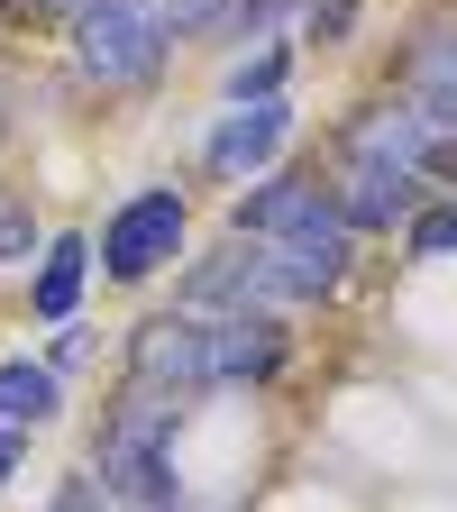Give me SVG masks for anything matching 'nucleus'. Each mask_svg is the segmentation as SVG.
I'll use <instances>...</instances> for the list:
<instances>
[{
	"instance_id": "1",
	"label": "nucleus",
	"mask_w": 457,
	"mask_h": 512,
	"mask_svg": "<svg viewBox=\"0 0 457 512\" xmlns=\"http://www.w3.org/2000/svg\"><path fill=\"white\" fill-rule=\"evenodd\" d=\"M229 238H247L266 256V275L293 302H330L348 275H357V229L330 211V183L311 165H284V174H256L238 202H229Z\"/></svg>"
},
{
	"instance_id": "2",
	"label": "nucleus",
	"mask_w": 457,
	"mask_h": 512,
	"mask_svg": "<svg viewBox=\"0 0 457 512\" xmlns=\"http://www.w3.org/2000/svg\"><path fill=\"white\" fill-rule=\"evenodd\" d=\"M174 421L183 403L174 394H147V384H119V403L101 421V458H92V485L128 512H192V485L174 476Z\"/></svg>"
},
{
	"instance_id": "3",
	"label": "nucleus",
	"mask_w": 457,
	"mask_h": 512,
	"mask_svg": "<svg viewBox=\"0 0 457 512\" xmlns=\"http://www.w3.org/2000/svg\"><path fill=\"white\" fill-rule=\"evenodd\" d=\"M64 46H74L83 83H101V92H147L165 64H174V46H183V19H174V0H74Z\"/></svg>"
},
{
	"instance_id": "4",
	"label": "nucleus",
	"mask_w": 457,
	"mask_h": 512,
	"mask_svg": "<svg viewBox=\"0 0 457 512\" xmlns=\"http://www.w3.org/2000/svg\"><path fill=\"white\" fill-rule=\"evenodd\" d=\"M448 119L457 110H430V101H403V92H375L366 110H348L339 128V156L348 165H384V174H412V183H448Z\"/></svg>"
},
{
	"instance_id": "5",
	"label": "nucleus",
	"mask_w": 457,
	"mask_h": 512,
	"mask_svg": "<svg viewBox=\"0 0 457 512\" xmlns=\"http://www.w3.org/2000/svg\"><path fill=\"white\" fill-rule=\"evenodd\" d=\"M183 247H192V202H183V183H138V192L101 220L92 266H101L110 284H156Z\"/></svg>"
},
{
	"instance_id": "6",
	"label": "nucleus",
	"mask_w": 457,
	"mask_h": 512,
	"mask_svg": "<svg viewBox=\"0 0 457 512\" xmlns=\"http://www.w3.org/2000/svg\"><path fill=\"white\" fill-rule=\"evenodd\" d=\"M128 384H147V394H211V320L202 311H156L128 330Z\"/></svg>"
},
{
	"instance_id": "7",
	"label": "nucleus",
	"mask_w": 457,
	"mask_h": 512,
	"mask_svg": "<svg viewBox=\"0 0 457 512\" xmlns=\"http://www.w3.org/2000/svg\"><path fill=\"white\" fill-rule=\"evenodd\" d=\"M284 147H293V101L266 92V101H229V110H220V128L202 138V165H211L220 183H247V174H266Z\"/></svg>"
},
{
	"instance_id": "8",
	"label": "nucleus",
	"mask_w": 457,
	"mask_h": 512,
	"mask_svg": "<svg viewBox=\"0 0 457 512\" xmlns=\"http://www.w3.org/2000/svg\"><path fill=\"white\" fill-rule=\"evenodd\" d=\"M183 311H202V320H220V311H284V293L266 275V256H256L247 238H229V247L183 266Z\"/></svg>"
},
{
	"instance_id": "9",
	"label": "nucleus",
	"mask_w": 457,
	"mask_h": 512,
	"mask_svg": "<svg viewBox=\"0 0 457 512\" xmlns=\"http://www.w3.org/2000/svg\"><path fill=\"white\" fill-rule=\"evenodd\" d=\"M284 357H293L284 311H220L211 320V394L220 384H275Z\"/></svg>"
},
{
	"instance_id": "10",
	"label": "nucleus",
	"mask_w": 457,
	"mask_h": 512,
	"mask_svg": "<svg viewBox=\"0 0 457 512\" xmlns=\"http://www.w3.org/2000/svg\"><path fill=\"white\" fill-rule=\"evenodd\" d=\"M83 284H92V238L64 229V238H46V247L28 256V311L46 320V330L83 311Z\"/></svg>"
},
{
	"instance_id": "11",
	"label": "nucleus",
	"mask_w": 457,
	"mask_h": 512,
	"mask_svg": "<svg viewBox=\"0 0 457 512\" xmlns=\"http://www.w3.org/2000/svg\"><path fill=\"white\" fill-rule=\"evenodd\" d=\"M46 421H64V375L46 357H0V430L37 439Z\"/></svg>"
},
{
	"instance_id": "12",
	"label": "nucleus",
	"mask_w": 457,
	"mask_h": 512,
	"mask_svg": "<svg viewBox=\"0 0 457 512\" xmlns=\"http://www.w3.org/2000/svg\"><path fill=\"white\" fill-rule=\"evenodd\" d=\"M46 247V229H37V211L19 202V192H0V266H28V256Z\"/></svg>"
},
{
	"instance_id": "13",
	"label": "nucleus",
	"mask_w": 457,
	"mask_h": 512,
	"mask_svg": "<svg viewBox=\"0 0 457 512\" xmlns=\"http://www.w3.org/2000/svg\"><path fill=\"white\" fill-rule=\"evenodd\" d=\"M266 92H284V46H256L229 64V101H266Z\"/></svg>"
},
{
	"instance_id": "14",
	"label": "nucleus",
	"mask_w": 457,
	"mask_h": 512,
	"mask_svg": "<svg viewBox=\"0 0 457 512\" xmlns=\"http://www.w3.org/2000/svg\"><path fill=\"white\" fill-rule=\"evenodd\" d=\"M403 247L421 256V266H439V256H448V202H439V192H430V202H412V220H403Z\"/></svg>"
},
{
	"instance_id": "15",
	"label": "nucleus",
	"mask_w": 457,
	"mask_h": 512,
	"mask_svg": "<svg viewBox=\"0 0 457 512\" xmlns=\"http://www.w3.org/2000/svg\"><path fill=\"white\" fill-rule=\"evenodd\" d=\"M293 19H302V37H311V46H348V28H357V0H302Z\"/></svg>"
},
{
	"instance_id": "16",
	"label": "nucleus",
	"mask_w": 457,
	"mask_h": 512,
	"mask_svg": "<svg viewBox=\"0 0 457 512\" xmlns=\"http://www.w3.org/2000/svg\"><path fill=\"white\" fill-rule=\"evenodd\" d=\"M46 512H110V494L92 485V467H74V476H55V494H46Z\"/></svg>"
},
{
	"instance_id": "17",
	"label": "nucleus",
	"mask_w": 457,
	"mask_h": 512,
	"mask_svg": "<svg viewBox=\"0 0 457 512\" xmlns=\"http://www.w3.org/2000/svg\"><path fill=\"white\" fill-rule=\"evenodd\" d=\"M92 357V330H83V320H55V348H46V366L64 375V366H83Z\"/></svg>"
},
{
	"instance_id": "18",
	"label": "nucleus",
	"mask_w": 457,
	"mask_h": 512,
	"mask_svg": "<svg viewBox=\"0 0 457 512\" xmlns=\"http://www.w3.org/2000/svg\"><path fill=\"white\" fill-rule=\"evenodd\" d=\"M0 19H37V28H64L74 0H0Z\"/></svg>"
},
{
	"instance_id": "19",
	"label": "nucleus",
	"mask_w": 457,
	"mask_h": 512,
	"mask_svg": "<svg viewBox=\"0 0 457 512\" xmlns=\"http://www.w3.org/2000/svg\"><path fill=\"white\" fill-rule=\"evenodd\" d=\"M19 467H28V430H0V485H10Z\"/></svg>"
}]
</instances>
